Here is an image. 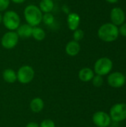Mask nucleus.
<instances>
[{
	"mask_svg": "<svg viewBox=\"0 0 126 127\" xmlns=\"http://www.w3.org/2000/svg\"><path fill=\"white\" fill-rule=\"evenodd\" d=\"M32 30L33 27L30 25L25 23V24H21L19 27L17 28L16 32L17 33L19 38H29L32 35Z\"/></svg>",
	"mask_w": 126,
	"mask_h": 127,
	"instance_id": "ddd939ff",
	"label": "nucleus"
},
{
	"mask_svg": "<svg viewBox=\"0 0 126 127\" xmlns=\"http://www.w3.org/2000/svg\"><path fill=\"white\" fill-rule=\"evenodd\" d=\"M23 15L26 23L32 27L39 26L42 22L43 13L39 7L35 4L27 5L24 9Z\"/></svg>",
	"mask_w": 126,
	"mask_h": 127,
	"instance_id": "f257e3e1",
	"label": "nucleus"
},
{
	"mask_svg": "<svg viewBox=\"0 0 126 127\" xmlns=\"http://www.w3.org/2000/svg\"><path fill=\"white\" fill-rule=\"evenodd\" d=\"M110 118L115 122H121L126 119V103H120L114 105L110 109Z\"/></svg>",
	"mask_w": 126,
	"mask_h": 127,
	"instance_id": "0eeeda50",
	"label": "nucleus"
},
{
	"mask_svg": "<svg viewBox=\"0 0 126 127\" xmlns=\"http://www.w3.org/2000/svg\"><path fill=\"white\" fill-rule=\"evenodd\" d=\"M19 37L17 33L14 31H7L1 38V46L7 50L14 48L19 43Z\"/></svg>",
	"mask_w": 126,
	"mask_h": 127,
	"instance_id": "39448f33",
	"label": "nucleus"
},
{
	"mask_svg": "<svg viewBox=\"0 0 126 127\" xmlns=\"http://www.w3.org/2000/svg\"><path fill=\"white\" fill-rule=\"evenodd\" d=\"M106 1H108V3H111V4H114V3H117L119 0H105Z\"/></svg>",
	"mask_w": 126,
	"mask_h": 127,
	"instance_id": "bb28decb",
	"label": "nucleus"
},
{
	"mask_svg": "<svg viewBox=\"0 0 126 127\" xmlns=\"http://www.w3.org/2000/svg\"><path fill=\"white\" fill-rule=\"evenodd\" d=\"M94 124L98 127H108L111 124L110 115L105 112L99 111L94 114L92 117Z\"/></svg>",
	"mask_w": 126,
	"mask_h": 127,
	"instance_id": "1a4fd4ad",
	"label": "nucleus"
},
{
	"mask_svg": "<svg viewBox=\"0 0 126 127\" xmlns=\"http://www.w3.org/2000/svg\"><path fill=\"white\" fill-rule=\"evenodd\" d=\"M73 32H74V33H73V38H74V39L73 40L76 41V42H79V41H81L84 38L85 33H84V31L82 29L77 28L76 30H75Z\"/></svg>",
	"mask_w": 126,
	"mask_h": 127,
	"instance_id": "aec40b11",
	"label": "nucleus"
},
{
	"mask_svg": "<svg viewBox=\"0 0 126 127\" xmlns=\"http://www.w3.org/2000/svg\"><path fill=\"white\" fill-rule=\"evenodd\" d=\"M97 34L102 41L105 42H111L118 38L120 35L119 28L112 23H105L100 26Z\"/></svg>",
	"mask_w": 126,
	"mask_h": 127,
	"instance_id": "f03ea898",
	"label": "nucleus"
},
{
	"mask_svg": "<svg viewBox=\"0 0 126 127\" xmlns=\"http://www.w3.org/2000/svg\"><path fill=\"white\" fill-rule=\"evenodd\" d=\"M38 7L42 13H52L54 9V1L53 0H41Z\"/></svg>",
	"mask_w": 126,
	"mask_h": 127,
	"instance_id": "dca6fc26",
	"label": "nucleus"
},
{
	"mask_svg": "<svg viewBox=\"0 0 126 127\" xmlns=\"http://www.w3.org/2000/svg\"><path fill=\"white\" fill-rule=\"evenodd\" d=\"M55 18L54 16L53 15L52 13H43L42 16V22L48 26L52 25L54 23Z\"/></svg>",
	"mask_w": 126,
	"mask_h": 127,
	"instance_id": "6ab92c4d",
	"label": "nucleus"
},
{
	"mask_svg": "<svg viewBox=\"0 0 126 127\" xmlns=\"http://www.w3.org/2000/svg\"><path fill=\"white\" fill-rule=\"evenodd\" d=\"M2 77L4 80L8 83H13L17 80L16 72L11 68H6L2 72Z\"/></svg>",
	"mask_w": 126,
	"mask_h": 127,
	"instance_id": "f3484780",
	"label": "nucleus"
},
{
	"mask_svg": "<svg viewBox=\"0 0 126 127\" xmlns=\"http://www.w3.org/2000/svg\"><path fill=\"white\" fill-rule=\"evenodd\" d=\"M26 127H39V125L36 122H30L27 124Z\"/></svg>",
	"mask_w": 126,
	"mask_h": 127,
	"instance_id": "393cba45",
	"label": "nucleus"
},
{
	"mask_svg": "<svg viewBox=\"0 0 126 127\" xmlns=\"http://www.w3.org/2000/svg\"><path fill=\"white\" fill-rule=\"evenodd\" d=\"M10 4V0H0V13L6 11Z\"/></svg>",
	"mask_w": 126,
	"mask_h": 127,
	"instance_id": "4be33fe9",
	"label": "nucleus"
},
{
	"mask_svg": "<svg viewBox=\"0 0 126 127\" xmlns=\"http://www.w3.org/2000/svg\"><path fill=\"white\" fill-rule=\"evenodd\" d=\"M81 47L79 42L71 40L65 45V53L70 57L76 56L80 51Z\"/></svg>",
	"mask_w": 126,
	"mask_h": 127,
	"instance_id": "f8f14e48",
	"label": "nucleus"
},
{
	"mask_svg": "<svg viewBox=\"0 0 126 127\" xmlns=\"http://www.w3.org/2000/svg\"><path fill=\"white\" fill-rule=\"evenodd\" d=\"M119 33L126 37V23L124 22L123 25H120V27L119 28Z\"/></svg>",
	"mask_w": 126,
	"mask_h": 127,
	"instance_id": "b1692460",
	"label": "nucleus"
},
{
	"mask_svg": "<svg viewBox=\"0 0 126 127\" xmlns=\"http://www.w3.org/2000/svg\"><path fill=\"white\" fill-rule=\"evenodd\" d=\"M31 36L36 41H42L45 36H46V33L45 31L40 28L39 26H36V27H33V30H32V35Z\"/></svg>",
	"mask_w": 126,
	"mask_h": 127,
	"instance_id": "a211bd4d",
	"label": "nucleus"
},
{
	"mask_svg": "<svg viewBox=\"0 0 126 127\" xmlns=\"http://www.w3.org/2000/svg\"><path fill=\"white\" fill-rule=\"evenodd\" d=\"M126 77L125 75L119 71L111 73L107 79L108 83L111 87L118 89L123 87L126 83Z\"/></svg>",
	"mask_w": 126,
	"mask_h": 127,
	"instance_id": "6e6552de",
	"label": "nucleus"
},
{
	"mask_svg": "<svg viewBox=\"0 0 126 127\" xmlns=\"http://www.w3.org/2000/svg\"><path fill=\"white\" fill-rule=\"evenodd\" d=\"M1 23L7 31H16L21 25V18L15 10H6L2 15Z\"/></svg>",
	"mask_w": 126,
	"mask_h": 127,
	"instance_id": "7ed1b4c3",
	"label": "nucleus"
},
{
	"mask_svg": "<svg viewBox=\"0 0 126 127\" xmlns=\"http://www.w3.org/2000/svg\"><path fill=\"white\" fill-rule=\"evenodd\" d=\"M113 68V62L108 57H101L98 59L94 67V71L96 74L100 76L107 75L111 72Z\"/></svg>",
	"mask_w": 126,
	"mask_h": 127,
	"instance_id": "20e7f679",
	"label": "nucleus"
},
{
	"mask_svg": "<svg viewBox=\"0 0 126 127\" xmlns=\"http://www.w3.org/2000/svg\"><path fill=\"white\" fill-rule=\"evenodd\" d=\"M80 16L78 13L74 12L69 13L66 19V22L68 29L71 31H74L75 30L79 28L80 25Z\"/></svg>",
	"mask_w": 126,
	"mask_h": 127,
	"instance_id": "9b49d317",
	"label": "nucleus"
},
{
	"mask_svg": "<svg viewBox=\"0 0 126 127\" xmlns=\"http://www.w3.org/2000/svg\"><path fill=\"white\" fill-rule=\"evenodd\" d=\"M111 23L116 26H120L125 22L126 14L123 10L120 7H114L110 13Z\"/></svg>",
	"mask_w": 126,
	"mask_h": 127,
	"instance_id": "9d476101",
	"label": "nucleus"
},
{
	"mask_svg": "<svg viewBox=\"0 0 126 127\" xmlns=\"http://www.w3.org/2000/svg\"><path fill=\"white\" fill-rule=\"evenodd\" d=\"M39 127H56L54 122L50 119H45L41 122Z\"/></svg>",
	"mask_w": 126,
	"mask_h": 127,
	"instance_id": "5701e85b",
	"label": "nucleus"
},
{
	"mask_svg": "<svg viewBox=\"0 0 126 127\" xmlns=\"http://www.w3.org/2000/svg\"><path fill=\"white\" fill-rule=\"evenodd\" d=\"M1 21H2V14L0 13V24L1 23Z\"/></svg>",
	"mask_w": 126,
	"mask_h": 127,
	"instance_id": "cd10ccee",
	"label": "nucleus"
},
{
	"mask_svg": "<svg viewBox=\"0 0 126 127\" xmlns=\"http://www.w3.org/2000/svg\"><path fill=\"white\" fill-rule=\"evenodd\" d=\"M10 2H13L14 4H22L26 0H10Z\"/></svg>",
	"mask_w": 126,
	"mask_h": 127,
	"instance_id": "a878e982",
	"label": "nucleus"
},
{
	"mask_svg": "<svg viewBox=\"0 0 126 127\" xmlns=\"http://www.w3.org/2000/svg\"><path fill=\"white\" fill-rule=\"evenodd\" d=\"M78 76L81 81L85 83L90 82L92 80L93 77H94V71L91 68L85 67L82 68L79 71Z\"/></svg>",
	"mask_w": 126,
	"mask_h": 127,
	"instance_id": "4468645a",
	"label": "nucleus"
},
{
	"mask_svg": "<svg viewBox=\"0 0 126 127\" xmlns=\"http://www.w3.org/2000/svg\"><path fill=\"white\" fill-rule=\"evenodd\" d=\"M92 83L93 85L95 86V87H101L103 84V78H102V76H100V75H94V77H93L92 79Z\"/></svg>",
	"mask_w": 126,
	"mask_h": 127,
	"instance_id": "412c9836",
	"label": "nucleus"
},
{
	"mask_svg": "<svg viewBox=\"0 0 126 127\" xmlns=\"http://www.w3.org/2000/svg\"><path fill=\"white\" fill-rule=\"evenodd\" d=\"M17 80L22 84H27L30 83L35 76V71L33 68L27 65L21 66L17 73Z\"/></svg>",
	"mask_w": 126,
	"mask_h": 127,
	"instance_id": "423d86ee",
	"label": "nucleus"
},
{
	"mask_svg": "<svg viewBox=\"0 0 126 127\" xmlns=\"http://www.w3.org/2000/svg\"><path fill=\"white\" fill-rule=\"evenodd\" d=\"M44 106H45L44 101L40 97H35L30 103V110L34 113H39L41 111H42Z\"/></svg>",
	"mask_w": 126,
	"mask_h": 127,
	"instance_id": "2eb2a0df",
	"label": "nucleus"
}]
</instances>
